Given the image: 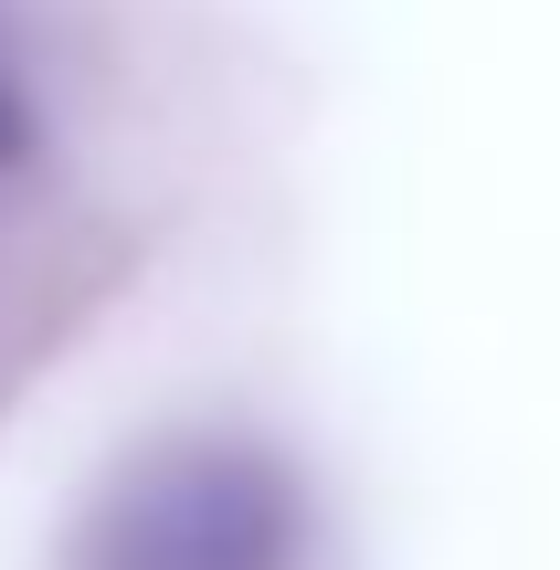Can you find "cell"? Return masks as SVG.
I'll use <instances>...</instances> for the list:
<instances>
[{
  "label": "cell",
  "instance_id": "6da1fadb",
  "mask_svg": "<svg viewBox=\"0 0 560 570\" xmlns=\"http://www.w3.org/2000/svg\"><path fill=\"white\" fill-rule=\"evenodd\" d=\"M307 508L254 444H169L127 465L85 518L75 570H296Z\"/></svg>",
  "mask_w": 560,
  "mask_h": 570
},
{
  "label": "cell",
  "instance_id": "7a4b0ae2",
  "mask_svg": "<svg viewBox=\"0 0 560 570\" xmlns=\"http://www.w3.org/2000/svg\"><path fill=\"white\" fill-rule=\"evenodd\" d=\"M32 148V106H21V75H11V53H0V169Z\"/></svg>",
  "mask_w": 560,
  "mask_h": 570
}]
</instances>
